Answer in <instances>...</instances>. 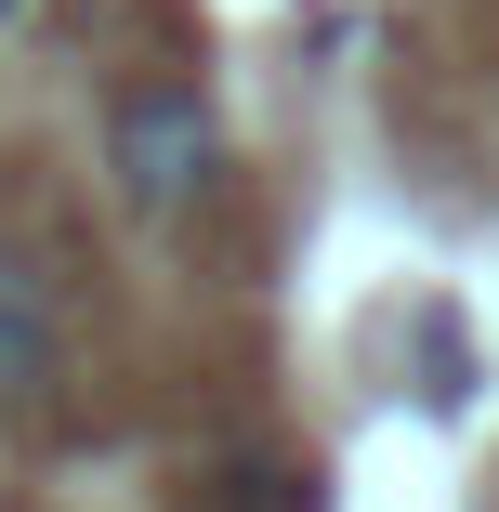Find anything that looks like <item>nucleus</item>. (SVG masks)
<instances>
[{
	"label": "nucleus",
	"instance_id": "1",
	"mask_svg": "<svg viewBox=\"0 0 499 512\" xmlns=\"http://www.w3.org/2000/svg\"><path fill=\"white\" fill-rule=\"evenodd\" d=\"M211 158H224V132H211V106H197V79H145V92L106 106V171H119V197H132L145 224L197 211Z\"/></svg>",
	"mask_w": 499,
	"mask_h": 512
},
{
	"label": "nucleus",
	"instance_id": "2",
	"mask_svg": "<svg viewBox=\"0 0 499 512\" xmlns=\"http://www.w3.org/2000/svg\"><path fill=\"white\" fill-rule=\"evenodd\" d=\"M53 394H66V302L27 250H0V421H27Z\"/></svg>",
	"mask_w": 499,
	"mask_h": 512
},
{
	"label": "nucleus",
	"instance_id": "3",
	"mask_svg": "<svg viewBox=\"0 0 499 512\" xmlns=\"http://www.w3.org/2000/svg\"><path fill=\"white\" fill-rule=\"evenodd\" d=\"M27 14H40V0H0V40H14V27H27Z\"/></svg>",
	"mask_w": 499,
	"mask_h": 512
}]
</instances>
